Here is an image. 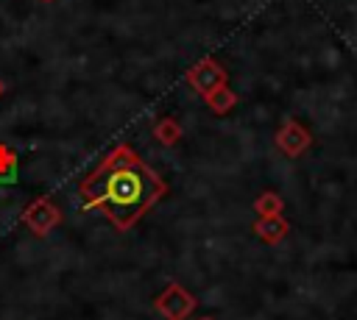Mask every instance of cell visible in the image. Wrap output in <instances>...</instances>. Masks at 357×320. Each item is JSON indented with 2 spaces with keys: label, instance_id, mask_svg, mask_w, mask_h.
I'll use <instances>...</instances> for the list:
<instances>
[{
  "label": "cell",
  "instance_id": "cell-1",
  "mask_svg": "<svg viewBox=\"0 0 357 320\" xmlns=\"http://www.w3.org/2000/svg\"><path fill=\"white\" fill-rule=\"evenodd\" d=\"M167 192L162 175H156L137 150L128 145L112 147V153L78 184L84 209L100 211L117 231H128L148 209H153Z\"/></svg>",
  "mask_w": 357,
  "mask_h": 320
},
{
  "label": "cell",
  "instance_id": "cell-2",
  "mask_svg": "<svg viewBox=\"0 0 357 320\" xmlns=\"http://www.w3.org/2000/svg\"><path fill=\"white\" fill-rule=\"evenodd\" d=\"M187 81H190V86H192L195 92H201L204 97H209L212 92H218V89L226 86L229 75H226V70H223L215 58H204V61H198L195 67H190Z\"/></svg>",
  "mask_w": 357,
  "mask_h": 320
},
{
  "label": "cell",
  "instance_id": "cell-3",
  "mask_svg": "<svg viewBox=\"0 0 357 320\" xmlns=\"http://www.w3.org/2000/svg\"><path fill=\"white\" fill-rule=\"evenodd\" d=\"M153 306H156L167 320H184V317L195 309V298H192L184 287H178V284H167L165 292L153 301Z\"/></svg>",
  "mask_w": 357,
  "mask_h": 320
},
{
  "label": "cell",
  "instance_id": "cell-4",
  "mask_svg": "<svg viewBox=\"0 0 357 320\" xmlns=\"http://www.w3.org/2000/svg\"><path fill=\"white\" fill-rule=\"evenodd\" d=\"M312 145V134L298 122V120H284L282 128L276 131V147L284 156H301L307 147Z\"/></svg>",
  "mask_w": 357,
  "mask_h": 320
},
{
  "label": "cell",
  "instance_id": "cell-5",
  "mask_svg": "<svg viewBox=\"0 0 357 320\" xmlns=\"http://www.w3.org/2000/svg\"><path fill=\"white\" fill-rule=\"evenodd\" d=\"M22 220H25V225L33 231V234H47L56 223H59V209L53 206V200H36V203H31L28 206V211L22 214Z\"/></svg>",
  "mask_w": 357,
  "mask_h": 320
},
{
  "label": "cell",
  "instance_id": "cell-6",
  "mask_svg": "<svg viewBox=\"0 0 357 320\" xmlns=\"http://www.w3.org/2000/svg\"><path fill=\"white\" fill-rule=\"evenodd\" d=\"M287 231H290V223H287L282 214L259 217V220L254 223V234H257L262 242H268V245H276L279 239H284V237H287Z\"/></svg>",
  "mask_w": 357,
  "mask_h": 320
},
{
  "label": "cell",
  "instance_id": "cell-7",
  "mask_svg": "<svg viewBox=\"0 0 357 320\" xmlns=\"http://www.w3.org/2000/svg\"><path fill=\"white\" fill-rule=\"evenodd\" d=\"M254 209H257L259 217H273V214H282L284 200H282L276 192H262V195L254 200Z\"/></svg>",
  "mask_w": 357,
  "mask_h": 320
},
{
  "label": "cell",
  "instance_id": "cell-8",
  "mask_svg": "<svg viewBox=\"0 0 357 320\" xmlns=\"http://www.w3.org/2000/svg\"><path fill=\"white\" fill-rule=\"evenodd\" d=\"M206 103H209V109L212 111H218V114H223V111H229L234 103H237V95L229 89V86H223V89H218V92H212L209 97H206Z\"/></svg>",
  "mask_w": 357,
  "mask_h": 320
},
{
  "label": "cell",
  "instance_id": "cell-9",
  "mask_svg": "<svg viewBox=\"0 0 357 320\" xmlns=\"http://www.w3.org/2000/svg\"><path fill=\"white\" fill-rule=\"evenodd\" d=\"M153 134H156V139H162L165 145H173V142L181 136V128H178L173 120H162V122H156Z\"/></svg>",
  "mask_w": 357,
  "mask_h": 320
},
{
  "label": "cell",
  "instance_id": "cell-10",
  "mask_svg": "<svg viewBox=\"0 0 357 320\" xmlns=\"http://www.w3.org/2000/svg\"><path fill=\"white\" fill-rule=\"evenodd\" d=\"M0 95H3V81H0Z\"/></svg>",
  "mask_w": 357,
  "mask_h": 320
},
{
  "label": "cell",
  "instance_id": "cell-11",
  "mask_svg": "<svg viewBox=\"0 0 357 320\" xmlns=\"http://www.w3.org/2000/svg\"><path fill=\"white\" fill-rule=\"evenodd\" d=\"M198 320H212V317H198Z\"/></svg>",
  "mask_w": 357,
  "mask_h": 320
}]
</instances>
